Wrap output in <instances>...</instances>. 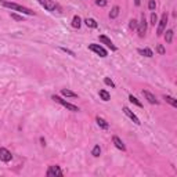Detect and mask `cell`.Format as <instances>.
Masks as SVG:
<instances>
[{
    "mask_svg": "<svg viewBox=\"0 0 177 177\" xmlns=\"http://www.w3.org/2000/svg\"><path fill=\"white\" fill-rule=\"evenodd\" d=\"M4 7L7 8H11V10H15V11H20L22 14H26V15H33V11H31L29 8L24 7V6H20V4L17 3H10V1H3Z\"/></svg>",
    "mask_w": 177,
    "mask_h": 177,
    "instance_id": "1",
    "label": "cell"
},
{
    "mask_svg": "<svg viewBox=\"0 0 177 177\" xmlns=\"http://www.w3.org/2000/svg\"><path fill=\"white\" fill-rule=\"evenodd\" d=\"M51 100H54L56 102L61 104L62 107H65L67 109L72 111V112H78V111H79V107H76V105H73V104H71V102H68V101L62 100V98H61V97H58V96H53V97H51Z\"/></svg>",
    "mask_w": 177,
    "mask_h": 177,
    "instance_id": "2",
    "label": "cell"
},
{
    "mask_svg": "<svg viewBox=\"0 0 177 177\" xmlns=\"http://www.w3.org/2000/svg\"><path fill=\"white\" fill-rule=\"evenodd\" d=\"M88 50H91V51H94L97 54V56H100L102 57V58H105V57L108 56V53H107V50H105L102 46H100V44H88Z\"/></svg>",
    "mask_w": 177,
    "mask_h": 177,
    "instance_id": "3",
    "label": "cell"
},
{
    "mask_svg": "<svg viewBox=\"0 0 177 177\" xmlns=\"http://www.w3.org/2000/svg\"><path fill=\"white\" fill-rule=\"evenodd\" d=\"M137 32H138V36L140 37H144L145 36V32H147V20H145V15L141 14V20L137 25Z\"/></svg>",
    "mask_w": 177,
    "mask_h": 177,
    "instance_id": "4",
    "label": "cell"
},
{
    "mask_svg": "<svg viewBox=\"0 0 177 177\" xmlns=\"http://www.w3.org/2000/svg\"><path fill=\"white\" fill-rule=\"evenodd\" d=\"M166 24H167V14H166V12H163V14H162L161 21H159V25H158V31H157V35H158V36H161L162 33L165 32Z\"/></svg>",
    "mask_w": 177,
    "mask_h": 177,
    "instance_id": "5",
    "label": "cell"
},
{
    "mask_svg": "<svg viewBox=\"0 0 177 177\" xmlns=\"http://www.w3.org/2000/svg\"><path fill=\"white\" fill-rule=\"evenodd\" d=\"M46 174H47V177H61L62 176V170L60 169V166H48Z\"/></svg>",
    "mask_w": 177,
    "mask_h": 177,
    "instance_id": "6",
    "label": "cell"
},
{
    "mask_svg": "<svg viewBox=\"0 0 177 177\" xmlns=\"http://www.w3.org/2000/svg\"><path fill=\"white\" fill-rule=\"evenodd\" d=\"M37 1H39V3H40L47 11H54L56 7H57V4H56L54 0H37Z\"/></svg>",
    "mask_w": 177,
    "mask_h": 177,
    "instance_id": "7",
    "label": "cell"
},
{
    "mask_svg": "<svg viewBox=\"0 0 177 177\" xmlns=\"http://www.w3.org/2000/svg\"><path fill=\"white\" fill-rule=\"evenodd\" d=\"M11 159H12V155L7 148H0V161L1 162H10Z\"/></svg>",
    "mask_w": 177,
    "mask_h": 177,
    "instance_id": "8",
    "label": "cell"
},
{
    "mask_svg": "<svg viewBox=\"0 0 177 177\" xmlns=\"http://www.w3.org/2000/svg\"><path fill=\"white\" fill-rule=\"evenodd\" d=\"M98 40H100L102 44H105V46H108V47L111 48L112 51H116V50H118L116 46H115V44H113L112 42H111V39H108V37L104 36V35H101V36H98Z\"/></svg>",
    "mask_w": 177,
    "mask_h": 177,
    "instance_id": "9",
    "label": "cell"
},
{
    "mask_svg": "<svg viewBox=\"0 0 177 177\" xmlns=\"http://www.w3.org/2000/svg\"><path fill=\"white\" fill-rule=\"evenodd\" d=\"M143 96L147 98V101H148L149 104H155L157 105L158 104V100H157V97L154 96L152 93H149L148 90H143Z\"/></svg>",
    "mask_w": 177,
    "mask_h": 177,
    "instance_id": "10",
    "label": "cell"
},
{
    "mask_svg": "<svg viewBox=\"0 0 177 177\" xmlns=\"http://www.w3.org/2000/svg\"><path fill=\"white\" fill-rule=\"evenodd\" d=\"M123 112H125V115L126 116H129L130 119H132L133 122H134V123H136V125H140L141 122H140V119H138V118L136 116V115H134V113L132 112V111H130L129 108H127V107H123Z\"/></svg>",
    "mask_w": 177,
    "mask_h": 177,
    "instance_id": "11",
    "label": "cell"
},
{
    "mask_svg": "<svg viewBox=\"0 0 177 177\" xmlns=\"http://www.w3.org/2000/svg\"><path fill=\"white\" fill-rule=\"evenodd\" d=\"M112 141H113V144H115V147H116L118 149H121V151H125V149H126L125 144H123V141H122L118 136H113L112 137Z\"/></svg>",
    "mask_w": 177,
    "mask_h": 177,
    "instance_id": "12",
    "label": "cell"
},
{
    "mask_svg": "<svg viewBox=\"0 0 177 177\" xmlns=\"http://www.w3.org/2000/svg\"><path fill=\"white\" fill-rule=\"evenodd\" d=\"M96 122H97V125L100 126L102 130H108L109 129V125H108V122H105L102 118H100V116H97L96 118Z\"/></svg>",
    "mask_w": 177,
    "mask_h": 177,
    "instance_id": "13",
    "label": "cell"
},
{
    "mask_svg": "<svg viewBox=\"0 0 177 177\" xmlns=\"http://www.w3.org/2000/svg\"><path fill=\"white\" fill-rule=\"evenodd\" d=\"M138 54H141V56L151 58V57L154 56V51L151 50V48H138Z\"/></svg>",
    "mask_w": 177,
    "mask_h": 177,
    "instance_id": "14",
    "label": "cell"
},
{
    "mask_svg": "<svg viewBox=\"0 0 177 177\" xmlns=\"http://www.w3.org/2000/svg\"><path fill=\"white\" fill-rule=\"evenodd\" d=\"M119 11H121V8L118 7V6H113L111 12H109V18H111V20H115V18L119 15Z\"/></svg>",
    "mask_w": 177,
    "mask_h": 177,
    "instance_id": "15",
    "label": "cell"
},
{
    "mask_svg": "<svg viewBox=\"0 0 177 177\" xmlns=\"http://www.w3.org/2000/svg\"><path fill=\"white\" fill-rule=\"evenodd\" d=\"M85 24L87 28H97L98 26V24H97L96 20H93V18H86L85 20Z\"/></svg>",
    "mask_w": 177,
    "mask_h": 177,
    "instance_id": "16",
    "label": "cell"
},
{
    "mask_svg": "<svg viewBox=\"0 0 177 177\" xmlns=\"http://www.w3.org/2000/svg\"><path fill=\"white\" fill-rule=\"evenodd\" d=\"M173 35H174V32L172 29H167V31H166V35H165L166 43H172V42H173Z\"/></svg>",
    "mask_w": 177,
    "mask_h": 177,
    "instance_id": "17",
    "label": "cell"
},
{
    "mask_svg": "<svg viewBox=\"0 0 177 177\" xmlns=\"http://www.w3.org/2000/svg\"><path fill=\"white\" fill-rule=\"evenodd\" d=\"M98 94H100V97H101V100L102 101H109L111 100V96H109V93L107 91V90H100Z\"/></svg>",
    "mask_w": 177,
    "mask_h": 177,
    "instance_id": "18",
    "label": "cell"
},
{
    "mask_svg": "<svg viewBox=\"0 0 177 177\" xmlns=\"http://www.w3.org/2000/svg\"><path fill=\"white\" fill-rule=\"evenodd\" d=\"M163 98H165L166 102H169L172 107L177 108V100H176V98H173V97H170V96H163Z\"/></svg>",
    "mask_w": 177,
    "mask_h": 177,
    "instance_id": "19",
    "label": "cell"
},
{
    "mask_svg": "<svg viewBox=\"0 0 177 177\" xmlns=\"http://www.w3.org/2000/svg\"><path fill=\"white\" fill-rule=\"evenodd\" d=\"M80 25H82V21H80V17L79 15H75L73 17V20H72V26L73 28H80Z\"/></svg>",
    "mask_w": 177,
    "mask_h": 177,
    "instance_id": "20",
    "label": "cell"
},
{
    "mask_svg": "<svg viewBox=\"0 0 177 177\" xmlns=\"http://www.w3.org/2000/svg\"><path fill=\"white\" fill-rule=\"evenodd\" d=\"M61 94L65 96V97H78L76 93L71 91V90H68V88H62V90H61Z\"/></svg>",
    "mask_w": 177,
    "mask_h": 177,
    "instance_id": "21",
    "label": "cell"
},
{
    "mask_svg": "<svg viewBox=\"0 0 177 177\" xmlns=\"http://www.w3.org/2000/svg\"><path fill=\"white\" fill-rule=\"evenodd\" d=\"M91 155H93V157H96V158L100 157V155H101L100 145H94V148H93V151H91Z\"/></svg>",
    "mask_w": 177,
    "mask_h": 177,
    "instance_id": "22",
    "label": "cell"
},
{
    "mask_svg": "<svg viewBox=\"0 0 177 177\" xmlns=\"http://www.w3.org/2000/svg\"><path fill=\"white\" fill-rule=\"evenodd\" d=\"M129 101H130V102H132V104H136L137 107H143V104H141L140 101L137 100L136 97H133V96H129Z\"/></svg>",
    "mask_w": 177,
    "mask_h": 177,
    "instance_id": "23",
    "label": "cell"
},
{
    "mask_svg": "<svg viewBox=\"0 0 177 177\" xmlns=\"http://www.w3.org/2000/svg\"><path fill=\"white\" fill-rule=\"evenodd\" d=\"M158 22V15H157V12L155 11H151V24L155 25Z\"/></svg>",
    "mask_w": 177,
    "mask_h": 177,
    "instance_id": "24",
    "label": "cell"
},
{
    "mask_svg": "<svg viewBox=\"0 0 177 177\" xmlns=\"http://www.w3.org/2000/svg\"><path fill=\"white\" fill-rule=\"evenodd\" d=\"M148 8L151 11H155V8H157V3H155V0H149L148 1Z\"/></svg>",
    "mask_w": 177,
    "mask_h": 177,
    "instance_id": "25",
    "label": "cell"
},
{
    "mask_svg": "<svg viewBox=\"0 0 177 177\" xmlns=\"http://www.w3.org/2000/svg\"><path fill=\"white\" fill-rule=\"evenodd\" d=\"M157 51L161 54V56H163V54H166V50H165V47L162 46V44H158L157 46Z\"/></svg>",
    "mask_w": 177,
    "mask_h": 177,
    "instance_id": "26",
    "label": "cell"
},
{
    "mask_svg": "<svg viewBox=\"0 0 177 177\" xmlns=\"http://www.w3.org/2000/svg\"><path fill=\"white\" fill-rule=\"evenodd\" d=\"M96 4L98 7H105L108 4V0H96Z\"/></svg>",
    "mask_w": 177,
    "mask_h": 177,
    "instance_id": "27",
    "label": "cell"
},
{
    "mask_svg": "<svg viewBox=\"0 0 177 177\" xmlns=\"http://www.w3.org/2000/svg\"><path fill=\"white\" fill-rule=\"evenodd\" d=\"M137 25H138V22H137V20H134V18H133V20H130V24H129V26H130V29H137Z\"/></svg>",
    "mask_w": 177,
    "mask_h": 177,
    "instance_id": "28",
    "label": "cell"
},
{
    "mask_svg": "<svg viewBox=\"0 0 177 177\" xmlns=\"http://www.w3.org/2000/svg\"><path fill=\"white\" fill-rule=\"evenodd\" d=\"M104 83H105V85H107V86H111V87H115V83H113V82L112 80H111V79H109V78H105V79H104Z\"/></svg>",
    "mask_w": 177,
    "mask_h": 177,
    "instance_id": "29",
    "label": "cell"
},
{
    "mask_svg": "<svg viewBox=\"0 0 177 177\" xmlns=\"http://www.w3.org/2000/svg\"><path fill=\"white\" fill-rule=\"evenodd\" d=\"M11 18L12 20H15V21H24V18L21 15H17V14H14V12H11Z\"/></svg>",
    "mask_w": 177,
    "mask_h": 177,
    "instance_id": "30",
    "label": "cell"
},
{
    "mask_svg": "<svg viewBox=\"0 0 177 177\" xmlns=\"http://www.w3.org/2000/svg\"><path fill=\"white\" fill-rule=\"evenodd\" d=\"M61 50H62V51H67V53H68V54H71V56H72V57H75V53H73V51H71V50H68V48H64V47H62V48H61Z\"/></svg>",
    "mask_w": 177,
    "mask_h": 177,
    "instance_id": "31",
    "label": "cell"
},
{
    "mask_svg": "<svg viewBox=\"0 0 177 177\" xmlns=\"http://www.w3.org/2000/svg\"><path fill=\"white\" fill-rule=\"evenodd\" d=\"M134 4H136V6H140V4H141V0H134Z\"/></svg>",
    "mask_w": 177,
    "mask_h": 177,
    "instance_id": "32",
    "label": "cell"
},
{
    "mask_svg": "<svg viewBox=\"0 0 177 177\" xmlns=\"http://www.w3.org/2000/svg\"><path fill=\"white\" fill-rule=\"evenodd\" d=\"M40 141H42V145H46V141H44V138H40Z\"/></svg>",
    "mask_w": 177,
    "mask_h": 177,
    "instance_id": "33",
    "label": "cell"
},
{
    "mask_svg": "<svg viewBox=\"0 0 177 177\" xmlns=\"http://www.w3.org/2000/svg\"><path fill=\"white\" fill-rule=\"evenodd\" d=\"M0 3H3V0H0Z\"/></svg>",
    "mask_w": 177,
    "mask_h": 177,
    "instance_id": "34",
    "label": "cell"
}]
</instances>
